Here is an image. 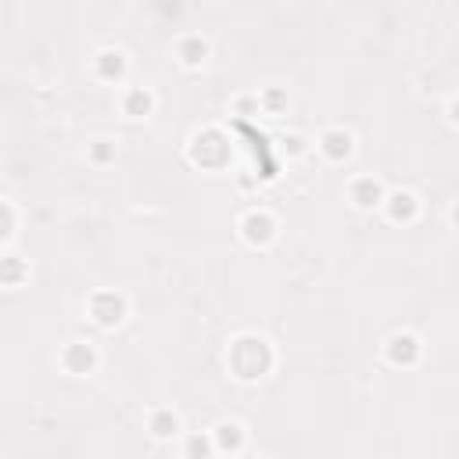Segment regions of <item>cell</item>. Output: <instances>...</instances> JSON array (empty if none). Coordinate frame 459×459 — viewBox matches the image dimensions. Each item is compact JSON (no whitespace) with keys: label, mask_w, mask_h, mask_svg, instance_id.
<instances>
[{"label":"cell","mask_w":459,"mask_h":459,"mask_svg":"<svg viewBox=\"0 0 459 459\" xmlns=\"http://www.w3.org/2000/svg\"><path fill=\"white\" fill-rule=\"evenodd\" d=\"M179 445H183V459H219L212 430H186L179 437Z\"/></svg>","instance_id":"obj_15"},{"label":"cell","mask_w":459,"mask_h":459,"mask_svg":"<svg viewBox=\"0 0 459 459\" xmlns=\"http://www.w3.org/2000/svg\"><path fill=\"white\" fill-rule=\"evenodd\" d=\"M237 233H240V240H244L247 247L265 251L269 244H276L280 222H276V215L265 212V208H247V212L240 215V222H237Z\"/></svg>","instance_id":"obj_4"},{"label":"cell","mask_w":459,"mask_h":459,"mask_svg":"<svg viewBox=\"0 0 459 459\" xmlns=\"http://www.w3.org/2000/svg\"><path fill=\"white\" fill-rule=\"evenodd\" d=\"M147 434L154 441H179L186 430H183V416L172 409V405H154L147 412Z\"/></svg>","instance_id":"obj_12"},{"label":"cell","mask_w":459,"mask_h":459,"mask_svg":"<svg viewBox=\"0 0 459 459\" xmlns=\"http://www.w3.org/2000/svg\"><path fill=\"white\" fill-rule=\"evenodd\" d=\"M25 280H29V262L18 258L14 251H4V255H0V283H4L7 290H14V287H22Z\"/></svg>","instance_id":"obj_16"},{"label":"cell","mask_w":459,"mask_h":459,"mask_svg":"<svg viewBox=\"0 0 459 459\" xmlns=\"http://www.w3.org/2000/svg\"><path fill=\"white\" fill-rule=\"evenodd\" d=\"M208 57H212V39H208V36H201V32H183V36L176 39V61H179L183 68L197 72V68H204Z\"/></svg>","instance_id":"obj_13"},{"label":"cell","mask_w":459,"mask_h":459,"mask_svg":"<svg viewBox=\"0 0 459 459\" xmlns=\"http://www.w3.org/2000/svg\"><path fill=\"white\" fill-rule=\"evenodd\" d=\"M380 212L387 215V222H394V226H409V222H416V219H420V197H416L412 190H405V186L387 190V197H384V208H380Z\"/></svg>","instance_id":"obj_11"},{"label":"cell","mask_w":459,"mask_h":459,"mask_svg":"<svg viewBox=\"0 0 459 459\" xmlns=\"http://www.w3.org/2000/svg\"><path fill=\"white\" fill-rule=\"evenodd\" d=\"M445 115H448V122H452V126H459V93H455V97L448 100V108H445Z\"/></svg>","instance_id":"obj_22"},{"label":"cell","mask_w":459,"mask_h":459,"mask_svg":"<svg viewBox=\"0 0 459 459\" xmlns=\"http://www.w3.org/2000/svg\"><path fill=\"white\" fill-rule=\"evenodd\" d=\"M448 219H452V226H455V230H459V201H455V204H452V208H448Z\"/></svg>","instance_id":"obj_23"},{"label":"cell","mask_w":459,"mask_h":459,"mask_svg":"<svg viewBox=\"0 0 459 459\" xmlns=\"http://www.w3.org/2000/svg\"><path fill=\"white\" fill-rule=\"evenodd\" d=\"M305 151H308V140L301 133H283L280 136V154L283 158H301Z\"/></svg>","instance_id":"obj_20"},{"label":"cell","mask_w":459,"mask_h":459,"mask_svg":"<svg viewBox=\"0 0 459 459\" xmlns=\"http://www.w3.org/2000/svg\"><path fill=\"white\" fill-rule=\"evenodd\" d=\"M384 197H387V186H384V179H377V176H355V179L348 183V201H351L359 212H377V208H384Z\"/></svg>","instance_id":"obj_9"},{"label":"cell","mask_w":459,"mask_h":459,"mask_svg":"<svg viewBox=\"0 0 459 459\" xmlns=\"http://www.w3.org/2000/svg\"><path fill=\"white\" fill-rule=\"evenodd\" d=\"M237 459H262L258 452H244V455H237Z\"/></svg>","instance_id":"obj_24"},{"label":"cell","mask_w":459,"mask_h":459,"mask_svg":"<svg viewBox=\"0 0 459 459\" xmlns=\"http://www.w3.org/2000/svg\"><path fill=\"white\" fill-rule=\"evenodd\" d=\"M230 111H233V115H240V118L258 115V111H262V108H258V93H240V97H233Z\"/></svg>","instance_id":"obj_21"},{"label":"cell","mask_w":459,"mask_h":459,"mask_svg":"<svg viewBox=\"0 0 459 459\" xmlns=\"http://www.w3.org/2000/svg\"><path fill=\"white\" fill-rule=\"evenodd\" d=\"M57 366L68 373V377H90L97 373L100 366V351L90 337H75V341H65L61 351H57Z\"/></svg>","instance_id":"obj_5"},{"label":"cell","mask_w":459,"mask_h":459,"mask_svg":"<svg viewBox=\"0 0 459 459\" xmlns=\"http://www.w3.org/2000/svg\"><path fill=\"white\" fill-rule=\"evenodd\" d=\"M316 151H319L330 165H344V161H351V154H355V133L344 129V126H326V129L316 136Z\"/></svg>","instance_id":"obj_7"},{"label":"cell","mask_w":459,"mask_h":459,"mask_svg":"<svg viewBox=\"0 0 459 459\" xmlns=\"http://www.w3.org/2000/svg\"><path fill=\"white\" fill-rule=\"evenodd\" d=\"M258 108H262V115H283L287 108H290V97H287V90L283 86H262L258 90Z\"/></svg>","instance_id":"obj_17"},{"label":"cell","mask_w":459,"mask_h":459,"mask_svg":"<svg viewBox=\"0 0 459 459\" xmlns=\"http://www.w3.org/2000/svg\"><path fill=\"white\" fill-rule=\"evenodd\" d=\"M14 237H18V208H14L11 197H4V201H0V247L11 251Z\"/></svg>","instance_id":"obj_19"},{"label":"cell","mask_w":459,"mask_h":459,"mask_svg":"<svg viewBox=\"0 0 459 459\" xmlns=\"http://www.w3.org/2000/svg\"><path fill=\"white\" fill-rule=\"evenodd\" d=\"M212 437H215V448L222 459H237L247 452V427L240 420H219L212 427Z\"/></svg>","instance_id":"obj_10"},{"label":"cell","mask_w":459,"mask_h":459,"mask_svg":"<svg viewBox=\"0 0 459 459\" xmlns=\"http://www.w3.org/2000/svg\"><path fill=\"white\" fill-rule=\"evenodd\" d=\"M186 154H190V161H194L197 169H204V172H222V169L230 165V158H233V143H230V136H226L219 126H204V129H197V133L190 136Z\"/></svg>","instance_id":"obj_2"},{"label":"cell","mask_w":459,"mask_h":459,"mask_svg":"<svg viewBox=\"0 0 459 459\" xmlns=\"http://www.w3.org/2000/svg\"><path fill=\"white\" fill-rule=\"evenodd\" d=\"M384 359L394 366V369H412V366H420V359H423V337L416 333V330H394V333H387L384 337Z\"/></svg>","instance_id":"obj_6"},{"label":"cell","mask_w":459,"mask_h":459,"mask_svg":"<svg viewBox=\"0 0 459 459\" xmlns=\"http://www.w3.org/2000/svg\"><path fill=\"white\" fill-rule=\"evenodd\" d=\"M118 108L126 118H151L158 108V93L151 86H126L118 93Z\"/></svg>","instance_id":"obj_14"},{"label":"cell","mask_w":459,"mask_h":459,"mask_svg":"<svg viewBox=\"0 0 459 459\" xmlns=\"http://www.w3.org/2000/svg\"><path fill=\"white\" fill-rule=\"evenodd\" d=\"M115 158H118V143H115V140L97 136V140L86 143V161H90V165L104 169V165H115Z\"/></svg>","instance_id":"obj_18"},{"label":"cell","mask_w":459,"mask_h":459,"mask_svg":"<svg viewBox=\"0 0 459 459\" xmlns=\"http://www.w3.org/2000/svg\"><path fill=\"white\" fill-rule=\"evenodd\" d=\"M86 316H90L93 326L115 330V326H122L129 319V298L122 290H115V287H100V290H93L86 298Z\"/></svg>","instance_id":"obj_3"},{"label":"cell","mask_w":459,"mask_h":459,"mask_svg":"<svg viewBox=\"0 0 459 459\" xmlns=\"http://www.w3.org/2000/svg\"><path fill=\"white\" fill-rule=\"evenodd\" d=\"M226 369L240 384H258L276 369V348L262 333H237L226 344Z\"/></svg>","instance_id":"obj_1"},{"label":"cell","mask_w":459,"mask_h":459,"mask_svg":"<svg viewBox=\"0 0 459 459\" xmlns=\"http://www.w3.org/2000/svg\"><path fill=\"white\" fill-rule=\"evenodd\" d=\"M90 68H93V75H97L100 82L122 86L126 75H129V57H126L122 47H100V50L90 57Z\"/></svg>","instance_id":"obj_8"}]
</instances>
